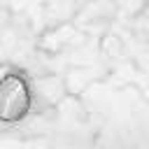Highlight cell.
Listing matches in <instances>:
<instances>
[{
  "mask_svg": "<svg viewBox=\"0 0 149 149\" xmlns=\"http://www.w3.org/2000/svg\"><path fill=\"white\" fill-rule=\"evenodd\" d=\"M33 107L30 86L23 74L7 72L0 77V121L19 123Z\"/></svg>",
  "mask_w": 149,
  "mask_h": 149,
  "instance_id": "6da1fadb",
  "label": "cell"
}]
</instances>
